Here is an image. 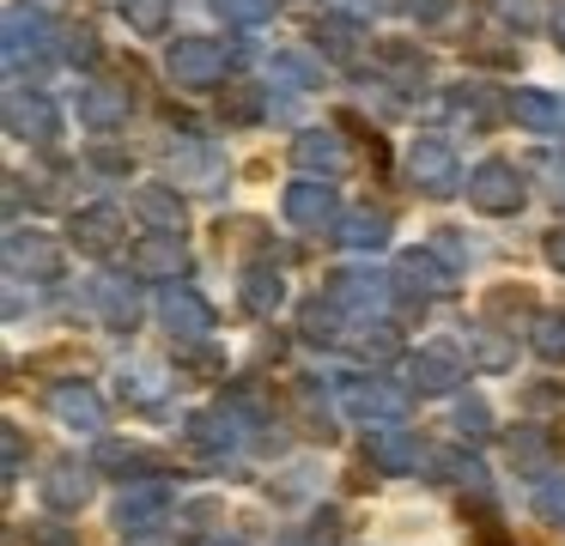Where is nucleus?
Listing matches in <instances>:
<instances>
[{
  "label": "nucleus",
  "mask_w": 565,
  "mask_h": 546,
  "mask_svg": "<svg viewBox=\"0 0 565 546\" xmlns=\"http://www.w3.org/2000/svg\"><path fill=\"white\" fill-rule=\"evenodd\" d=\"M13 121H19V128H38L43 140L55 133V116H50V104H25V97H13Z\"/></svg>",
  "instance_id": "9b49d317"
},
{
  "label": "nucleus",
  "mask_w": 565,
  "mask_h": 546,
  "mask_svg": "<svg viewBox=\"0 0 565 546\" xmlns=\"http://www.w3.org/2000/svg\"><path fill=\"white\" fill-rule=\"evenodd\" d=\"M475 201L487 206V213H511V206L523 201L511 164H480V170H475Z\"/></svg>",
  "instance_id": "f03ea898"
},
{
  "label": "nucleus",
  "mask_w": 565,
  "mask_h": 546,
  "mask_svg": "<svg viewBox=\"0 0 565 546\" xmlns=\"http://www.w3.org/2000/svg\"><path fill=\"white\" fill-rule=\"evenodd\" d=\"M516 121H529V128H559V104H553L547 92H516Z\"/></svg>",
  "instance_id": "423d86ee"
},
{
  "label": "nucleus",
  "mask_w": 565,
  "mask_h": 546,
  "mask_svg": "<svg viewBox=\"0 0 565 546\" xmlns=\"http://www.w3.org/2000/svg\"><path fill=\"white\" fill-rule=\"evenodd\" d=\"M213 12L232 19V24H262L274 12V0H213Z\"/></svg>",
  "instance_id": "9d476101"
},
{
  "label": "nucleus",
  "mask_w": 565,
  "mask_h": 546,
  "mask_svg": "<svg viewBox=\"0 0 565 546\" xmlns=\"http://www.w3.org/2000/svg\"><path fill=\"white\" fill-rule=\"evenodd\" d=\"M122 7V19L135 24V31H164V12H171V0H116Z\"/></svg>",
  "instance_id": "1a4fd4ad"
},
{
  "label": "nucleus",
  "mask_w": 565,
  "mask_h": 546,
  "mask_svg": "<svg viewBox=\"0 0 565 546\" xmlns=\"http://www.w3.org/2000/svg\"><path fill=\"white\" fill-rule=\"evenodd\" d=\"M450 140H438V133H426V140H414V176L431 182V189H444L450 182Z\"/></svg>",
  "instance_id": "20e7f679"
},
{
  "label": "nucleus",
  "mask_w": 565,
  "mask_h": 546,
  "mask_svg": "<svg viewBox=\"0 0 565 546\" xmlns=\"http://www.w3.org/2000/svg\"><path fill=\"white\" fill-rule=\"evenodd\" d=\"M43 43H50V24H43L38 12H25V7L7 12V61H25V49L43 55Z\"/></svg>",
  "instance_id": "7ed1b4c3"
},
{
  "label": "nucleus",
  "mask_w": 565,
  "mask_h": 546,
  "mask_svg": "<svg viewBox=\"0 0 565 546\" xmlns=\"http://www.w3.org/2000/svg\"><path fill=\"white\" fill-rule=\"evenodd\" d=\"M541 352H547V358H559L565 352V322H541V340H535Z\"/></svg>",
  "instance_id": "4468645a"
},
{
  "label": "nucleus",
  "mask_w": 565,
  "mask_h": 546,
  "mask_svg": "<svg viewBox=\"0 0 565 546\" xmlns=\"http://www.w3.org/2000/svg\"><path fill=\"white\" fill-rule=\"evenodd\" d=\"M79 109H86V121H116L122 116V92H116V85H86V92H79Z\"/></svg>",
  "instance_id": "6e6552de"
},
{
  "label": "nucleus",
  "mask_w": 565,
  "mask_h": 546,
  "mask_svg": "<svg viewBox=\"0 0 565 546\" xmlns=\"http://www.w3.org/2000/svg\"><path fill=\"white\" fill-rule=\"evenodd\" d=\"M547 510H553V516H565V492H547Z\"/></svg>",
  "instance_id": "dca6fc26"
},
{
  "label": "nucleus",
  "mask_w": 565,
  "mask_h": 546,
  "mask_svg": "<svg viewBox=\"0 0 565 546\" xmlns=\"http://www.w3.org/2000/svg\"><path fill=\"white\" fill-rule=\"evenodd\" d=\"M553 36H559V49H565V0L553 7Z\"/></svg>",
  "instance_id": "2eb2a0df"
},
{
  "label": "nucleus",
  "mask_w": 565,
  "mask_h": 546,
  "mask_svg": "<svg viewBox=\"0 0 565 546\" xmlns=\"http://www.w3.org/2000/svg\"><path fill=\"white\" fill-rule=\"evenodd\" d=\"M553 261L565 267V231H559V237H553Z\"/></svg>",
  "instance_id": "f3484780"
},
{
  "label": "nucleus",
  "mask_w": 565,
  "mask_h": 546,
  "mask_svg": "<svg viewBox=\"0 0 565 546\" xmlns=\"http://www.w3.org/2000/svg\"><path fill=\"white\" fill-rule=\"evenodd\" d=\"M298 164L305 170H341V146H334V133H305V140H298Z\"/></svg>",
  "instance_id": "0eeeda50"
},
{
  "label": "nucleus",
  "mask_w": 565,
  "mask_h": 546,
  "mask_svg": "<svg viewBox=\"0 0 565 546\" xmlns=\"http://www.w3.org/2000/svg\"><path fill=\"white\" fill-rule=\"evenodd\" d=\"M62 413H67V419H79V425H98V400H92V395H62Z\"/></svg>",
  "instance_id": "ddd939ff"
},
{
  "label": "nucleus",
  "mask_w": 565,
  "mask_h": 546,
  "mask_svg": "<svg viewBox=\"0 0 565 546\" xmlns=\"http://www.w3.org/2000/svg\"><path fill=\"white\" fill-rule=\"evenodd\" d=\"M286 213H292L298 225H322V218L334 213V194H329V189H310V182H298V189L286 194Z\"/></svg>",
  "instance_id": "39448f33"
},
{
  "label": "nucleus",
  "mask_w": 565,
  "mask_h": 546,
  "mask_svg": "<svg viewBox=\"0 0 565 546\" xmlns=\"http://www.w3.org/2000/svg\"><path fill=\"white\" fill-rule=\"evenodd\" d=\"M43 7H55V0H43Z\"/></svg>",
  "instance_id": "a211bd4d"
},
{
  "label": "nucleus",
  "mask_w": 565,
  "mask_h": 546,
  "mask_svg": "<svg viewBox=\"0 0 565 546\" xmlns=\"http://www.w3.org/2000/svg\"><path fill=\"white\" fill-rule=\"evenodd\" d=\"M347 243H383V218H347Z\"/></svg>",
  "instance_id": "f8f14e48"
},
{
  "label": "nucleus",
  "mask_w": 565,
  "mask_h": 546,
  "mask_svg": "<svg viewBox=\"0 0 565 546\" xmlns=\"http://www.w3.org/2000/svg\"><path fill=\"white\" fill-rule=\"evenodd\" d=\"M220 73H225L220 43H207V36H177L171 43V79L177 85H213Z\"/></svg>",
  "instance_id": "f257e3e1"
}]
</instances>
